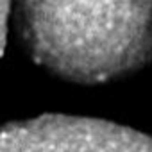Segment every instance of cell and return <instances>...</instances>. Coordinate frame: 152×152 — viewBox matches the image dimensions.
Listing matches in <instances>:
<instances>
[{
  "label": "cell",
  "mask_w": 152,
  "mask_h": 152,
  "mask_svg": "<svg viewBox=\"0 0 152 152\" xmlns=\"http://www.w3.org/2000/svg\"><path fill=\"white\" fill-rule=\"evenodd\" d=\"M18 36L43 68L95 84L152 59V0H11Z\"/></svg>",
  "instance_id": "6da1fadb"
},
{
  "label": "cell",
  "mask_w": 152,
  "mask_h": 152,
  "mask_svg": "<svg viewBox=\"0 0 152 152\" xmlns=\"http://www.w3.org/2000/svg\"><path fill=\"white\" fill-rule=\"evenodd\" d=\"M0 152H152V138L104 120L45 115L2 129Z\"/></svg>",
  "instance_id": "7a4b0ae2"
}]
</instances>
